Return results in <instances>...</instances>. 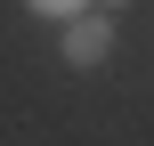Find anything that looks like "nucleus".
I'll return each mask as SVG.
<instances>
[{"label":"nucleus","mask_w":154,"mask_h":146,"mask_svg":"<svg viewBox=\"0 0 154 146\" xmlns=\"http://www.w3.org/2000/svg\"><path fill=\"white\" fill-rule=\"evenodd\" d=\"M106 49H114V24H106V16H97V8H89V16H73V24H65V65H97V57H106Z\"/></svg>","instance_id":"1"},{"label":"nucleus","mask_w":154,"mask_h":146,"mask_svg":"<svg viewBox=\"0 0 154 146\" xmlns=\"http://www.w3.org/2000/svg\"><path fill=\"white\" fill-rule=\"evenodd\" d=\"M24 8H32V16H65V24L89 16V0H24Z\"/></svg>","instance_id":"2"},{"label":"nucleus","mask_w":154,"mask_h":146,"mask_svg":"<svg viewBox=\"0 0 154 146\" xmlns=\"http://www.w3.org/2000/svg\"><path fill=\"white\" fill-rule=\"evenodd\" d=\"M106 8H122V0H106Z\"/></svg>","instance_id":"3"}]
</instances>
